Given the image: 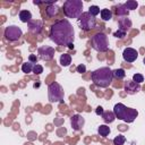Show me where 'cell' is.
Instances as JSON below:
<instances>
[{
  "instance_id": "cell-20",
  "label": "cell",
  "mask_w": 145,
  "mask_h": 145,
  "mask_svg": "<svg viewBox=\"0 0 145 145\" xmlns=\"http://www.w3.org/2000/svg\"><path fill=\"white\" fill-rule=\"evenodd\" d=\"M110 127L109 126H106V125H100L99 126V128H97V133H99V135L100 136H102V137H106L109 134H110Z\"/></svg>"
},
{
  "instance_id": "cell-13",
  "label": "cell",
  "mask_w": 145,
  "mask_h": 145,
  "mask_svg": "<svg viewBox=\"0 0 145 145\" xmlns=\"http://www.w3.org/2000/svg\"><path fill=\"white\" fill-rule=\"evenodd\" d=\"M122 58L126 62H134L138 58V52L133 48H126L122 52Z\"/></svg>"
},
{
  "instance_id": "cell-26",
  "label": "cell",
  "mask_w": 145,
  "mask_h": 145,
  "mask_svg": "<svg viewBox=\"0 0 145 145\" xmlns=\"http://www.w3.org/2000/svg\"><path fill=\"white\" fill-rule=\"evenodd\" d=\"M88 12L95 17V16H97V15L101 12V10H100V8H99L97 6H91V7L88 8Z\"/></svg>"
},
{
  "instance_id": "cell-10",
  "label": "cell",
  "mask_w": 145,
  "mask_h": 145,
  "mask_svg": "<svg viewBox=\"0 0 145 145\" xmlns=\"http://www.w3.org/2000/svg\"><path fill=\"white\" fill-rule=\"evenodd\" d=\"M123 88H125V91H126L127 94L134 95V94H136V93H138L140 91V84H137L133 79H128V80L125 82Z\"/></svg>"
},
{
  "instance_id": "cell-19",
  "label": "cell",
  "mask_w": 145,
  "mask_h": 145,
  "mask_svg": "<svg viewBox=\"0 0 145 145\" xmlns=\"http://www.w3.org/2000/svg\"><path fill=\"white\" fill-rule=\"evenodd\" d=\"M71 63V56L68 53H63L60 56V65L62 67H68Z\"/></svg>"
},
{
  "instance_id": "cell-11",
  "label": "cell",
  "mask_w": 145,
  "mask_h": 145,
  "mask_svg": "<svg viewBox=\"0 0 145 145\" xmlns=\"http://www.w3.org/2000/svg\"><path fill=\"white\" fill-rule=\"evenodd\" d=\"M28 25V31L32 34H40L43 29V22L41 19H32L31 22L27 23Z\"/></svg>"
},
{
  "instance_id": "cell-31",
  "label": "cell",
  "mask_w": 145,
  "mask_h": 145,
  "mask_svg": "<svg viewBox=\"0 0 145 145\" xmlns=\"http://www.w3.org/2000/svg\"><path fill=\"white\" fill-rule=\"evenodd\" d=\"M37 60H39V58H37L35 54H29V57H28V61H29V62L36 65V63H37Z\"/></svg>"
},
{
  "instance_id": "cell-29",
  "label": "cell",
  "mask_w": 145,
  "mask_h": 145,
  "mask_svg": "<svg viewBox=\"0 0 145 145\" xmlns=\"http://www.w3.org/2000/svg\"><path fill=\"white\" fill-rule=\"evenodd\" d=\"M113 35H114L117 39H123V37L126 36V32H125V31H121V29H118V31L114 32Z\"/></svg>"
},
{
  "instance_id": "cell-23",
  "label": "cell",
  "mask_w": 145,
  "mask_h": 145,
  "mask_svg": "<svg viewBox=\"0 0 145 145\" xmlns=\"http://www.w3.org/2000/svg\"><path fill=\"white\" fill-rule=\"evenodd\" d=\"M112 74H113V77L117 78V79H122L126 76V72H125V70L122 68H118V69L112 70Z\"/></svg>"
},
{
  "instance_id": "cell-18",
  "label": "cell",
  "mask_w": 145,
  "mask_h": 145,
  "mask_svg": "<svg viewBox=\"0 0 145 145\" xmlns=\"http://www.w3.org/2000/svg\"><path fill=\"white\" fill-rule=\"evenodd\" d=\"M102 119L105 123H111V122L114 121L116 116H114L113 111H104L103 114H102Z\"/></svg>"
},
{
  "instance_id": "cell-17",
  "label": "cell",
  "mask_w": 145,
  "mask_h": 145,
  "mask_svg": "<svg viewBox=\"0 0 145 145\" xmlns=\"http://www.w3.org/2000/svg\"><path fill=\"white\" fill-rule=\"evenodd\" d=\"M116 14L118 17H128L129 10L125 7V5H118L116 7Z\"/></svg>"
},
{
  "instance_id": "cell-33",
  "label": "cell",
  "mask_w": 145,
  "mask_h": 145,
  "mask_svg": "<svg viewBox=\"0 0 145 145\" xmlns=\"http://www.w3.org/2000/svg\"><path fill=\"white\" fill-rule=\"evenodd\" d=\"M68 49H74V43H70V44H68Z\"/></svg>"
},
{
  "instance_id": "cell-3",
  "label": "cell",
  "mask_w": 145,
  "mask_h": 145,
  "mask_svg": "<svg viewBox=\"0 0 145 145\" xmlns=\"http://www.w3.org/2000/svg\"><path fill=\"white\" fill-rule=\"evenodd\" d=\"M113 113L116 118L122 120L127 123H131L138 117V111L133 108H128L122 103H117L113 106Z\"/></svg>"
},
{
  "instance_id": "cell-4",
  "label": "cell",
  "mask_w": 145,
  "mask_h": 145,
  "mask_svg": "<svg viewBox=\"0 0 145 145\" xmlns=\"http://www.w3.org/2000/svg\"><path fill=\"white\" fill-rule=\"evenodd\" d=\"M62 10L67 18H79L83 14V2L80 0H67L63 2Z\"/></svg>"
},
{
  "instance_id": "cell-24",
  "label": "cell",
  "mask_w": 145,
  "mask_h": 145,
  "mask_svg": "<svg viewBox=\"0 0 145 145\" xmlns=\"http://www.w3.org/2000/svg\"><path fill=\"white\" fill-rule=\"evenodd\" d=\"M125 7L128 9V10H135L137 7H138V2L137 1H134V0H128L127 2L123 3Z\"/></svg>"
},
{
  "instance_id": "cell-32",
  "label": "cell",
  "mask_w": 145,
  "mask_h": 145,
  "mask_svg": "<svg viewBox=\"0 0 145 145\" xmlns=\"http://www.w3.org/2000/svg\"><path fill=\"white\" fill-rule=\"evenodd\" d=\"M103 112H104V110H103V108H102V106H100V105H99V106L95 109V113H96L97 116H101V117H102Z\"/></svg>"
},
{
  "instance_id": "cell-2",
  "label": "cell",
  "mask_w": 145,
  "mask_h": 145,
  "mask_svg": "<svg viewBox=\"0 0 145 145\" xmlns=\"http://www.w3.org/2000/svg\"><path fill=\"white\" fill-rule=\"evenodd\" d=\"M91 78L95 86L105 88L111 85L113 79V74L109 67H101L91 74Z\"/></svg>"
},
{
  "instance_id": "cell-25",
  "label": "cell",
  "mask_w": 145,
  "mask_h": 145,
  "mask_svg": "<svg viewBox=\"0 0 145 145\" xmlns=\"http://www.w3.org/2000/svg\"><path fill=\"white\" fill-rule=\"evenodd\" d=\"M125 142H126V137L121 134L113 138V145H123Z\"/></svg>"
},
{
  "instance_id": "cell-27",
  "label": "cell",
  "mask_w": 145,
  "mask_h": 145,
  "mask_svg": "<svg viewBox=\"0 0 145 145\" xmlns=\"http://www.w3.org/2000/svg\"><path fill=\"white\" fill-rule=\"evenodd\" d=\"M133 80L136 82L137 84H140V83L144 82V76H143L142 74H135V75L133 76Z\"/></svg>"
},
{
  "instance_id": "cell-12",
  "label": "cell",
  "mask_w": 145,
  "mask_h": 145,
  "mask_svg": "<svg viewBox=\"0 0 145 145\" xmlns=\"http://www.w3.org/2000/svg\"><path fill=\"white\" fill-rule=\"evenodd\" d=\"M70 125H71L74 130H76V131L82 130V128L85 125V119L80 114H74L70 119Z\"/></svg>"
},
{
  "instance_id": "cell-22",
  "label": "cell",
  "mask_w": 145,
  "mask_h": 145,
  "mask_svg": "<svg viewBox=\"0 0 145 145\" xmlns=\"http://www.w3.org/2000/svg\"><path fill=\"white\" fill-rule=\"evenodd\" d=\"M100 15H101V18L104 22H108V20H110L112 18V11L110 9H106V8L105 9H102L101 12H100Z\"/></svg>"
},
{
  "instance_id": "cell-5",
  "label": "cell",
  "mask_w": 145,
  "mask_h": 145,
  "mask_svg": "<svg viewBox=\"0 0 145 145\" xmlns=\"http://www.w3.org/2000/svg\"><path fill=\"white\" fill-rule=\"evenodd\" d=\"M65 92L58 82H52L48 86V99L51 103H62Z\"/></svg>"
},
{
  "instance_id": "cell-14",
  "label": "cell",
  "mask_w": 145,
  "mask_h": 145,
  "mask_svg": "<svg viewBox=\"0 0 145 145\" xmlns=\"http://www.w3.org/2000/svg\"><path fill=\"white\" fill-rule=\"evenodd\" d=\"M118 24H119V29L125 31L126 33L131 28V20L128 17H119Z\"/></svg>"
},
{
  "instance_id": "cell-1",
  "label": "cell",
  "mask_w": 145,
  "mask_h": 145,
  "mask_svg": "<svg viewBox=\"0 0 145 145\" xmlns=\"http://www.w3.org/2000/svg\"><path fill=\"white\" fill-rule=\"evenodd\" d=\"M50 39L58 45L68 46V44L74 43L75 31L72 25L68 19L57 20L50 28Z\"/></svg>"
},
{
  "instance_id": "cell-9",
  "label": "cell",
  "mask_w": 145,
  "mask_h": 145,
  "mask_svg": "<svg viewBox=\"0 0 145 145\" xmlns=\"http://www.w3.org/2000/svg\"><path fill=\"white\" fill-rule=\"evenodd\" d=\"M37 54L41 60L49 61V60H52L54 57V49L49 45H42V46H39Z\"/></svg>"
},
{
  "instance_id": "cell-28",
  "label": "cell",
  "mask_w": 145,
  "mask_h": 145,
  "mask_svg": "<svg viewBox=\"0 0 145 145\" xmlns=\"http://www.w3.org/2000/svg\"><path fill=\"white\" fill-rule=\"evenodd\" d=\"M33 72H34L35 75H40V74H42V72H43V67H42L41 65L36 63V65L34 66V68H33Z\"/></svg>"
},
{
  "instance_id": "cell-7",
  "label": "cell",
  "mask_w": 145,
  "mask_h": 145,
  "mask_svg": "<svg viewBox=\"0 0 145 145\" xmlns=\"http://www.w3.org/2000/svg\"><path fill=\"white\" fill-rule=\"evenodd\" d=\"M78 23H79V26L83 31H91L92 28L95 27L96 20H95V17L93 15H91L88 11H85L79 16Z\"/></svg>"
},
{
  "instance_id": "cell-30",
  "label": "cell",
  "mask_w": 145,
  "mask_h": 145,
  "mask_svg": "<svg viewBox=\"0 0 145 145\" xmlns=\"http://www.w3.org/2000/svg\"><path fill=\"white\" fill-rule=\"evenodd\" d=\"M76 70H77V72H79V74H84V72L86 71V66H85V65H83V63H80V65H78V66H77Z\"/></svg>"
},
{
  "instance_id": "cell-16",
  "label": "cell",
  "mask_w": 145,
  "mask_h": 145,
  "mask_svg": "<svg viewBox=\"0 0 145 145\" xmlns=\"http://www.w3.org/2000/svg\"><path fill=\"white\" fill-rule=\"evenodd\" d=\"M20 22L23 23H28L32 20V12L29 10H20L19 11V15H18Z\"/></svg>"
},
{
  "instance_id": "cell-6",
  "label": "cell",
  "mask_w": 145,
  "mask_h": 145,
  "mask_svg": "<svg viewBox=\"0 0 145 145\" xmlns=\"http://www.w3.org/2000/svg\"><path fill=\"white\" fill-rule=\"evenodd\" d=\"M91 45L97 52H106L109 50V40L104 33H96L91 37Z\"/></svg>"
},
{
  "instance_id": "cell-8",
  "label": "cell",
  "mask_w": 145,
  "mask_h": 145,
  "mask_svg": "<svg viewBox=\"0 0 145 145\" xmlns=\"http://www.w3.org/2000/svg\"><path fill=\"white\" fill-rule=\"evenodd\" d=\"M23 35V32L22 29L16 26V25H10V26H7L6 29H5V37L7 41L9 42H15V41H18Z\"/></svg>"
},
{
  "instance_id": "cell-15",
  "label": "cell",
  "mask_w": 145,
  "mask_h": 145,
  "mask_svg": "<svg viewBox=\"0 0 145 145\" xmlns=\"http://www.w3.org/2000/svg\"><path fill=\"white\" fill-rule=\"evenodd\" d=\"M45 11H46V15L49 17H54L58 14V11H59V7L54 2L53 3H49L46 9H45Z\"/></svg>"
},
{
  "instance_id": "cell-34",
  "label": "cell",
  "mask_w": 145,
  "mask_h": 145,
  "mask_svg": "<svg viewBox=\"0 0 145 145\" xmlns=\"http://www.w3.org/2000/svg\"><path fill=\"white\" fill-rule=\"evenodd\" d=\"M143 62H144V65H145V57H144V59H143Z\"/></svg>"
},
{
  "instance_id": "cell-21",
  "label": "cell",
  "mask_w": 145,
  "mask_h": 145,
  "mask_svg": "<svg viewBox=\"0 0 145 145\" xmlns=\"http://www.w3.org/2000/svg\"><path fill=\"white\" fill-rule=\"evenodd\" d=\"M34 63L29 62V61H26L22 65V71L25 72V74H29V72H33V68H34Z\"/></svg>"
}]
</instances>
